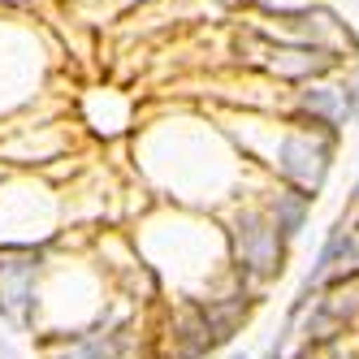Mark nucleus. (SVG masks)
I'll use <instances>...</instances> for the list:
<instances>
[{
    "label": "nucleus",
    "mask_w": 359,
    "mask_h": 359,
    "mask_svg": "<svg viewBox=\"0 0 359 359\" xmlns=\"http://www.w3.org/2000/svg\"><path fill=\"white\" fill-rule=\"evenodd\" d=\"M234 255H238V269L251 281H269V277L281 273L286 238L273 229V221L264 212H238V221H234Z\"/></svg>",
    "instance_id": "nucleus-1"
},
{
    "label": "nucleus",
    "mask_w": 359,
    "mask_h": 359,
    "mask_svg": "<svg viewBox=\"0 0 359 359\" xmlns=\"http://www.w3.org/2000/svg\"><path fill=\"white\" fill-rule=\"evenodd\" d=\"M35 277H39V255L5 247L0 251V316L13 325H35Z\"/></svg>",
    "instance_id": "nucleus-2"
},
{
    "label": "nucleus",
    "mask_w": 359,
    "mask_h": 359,
    "mask_svg": "<svg viewBox=\"0 0 359 359\" xmlns=\"http://www.w3.org/2000/svg\"><path fill=\"white\" fill-rule=\"evenodd\" d=\"M329 139L316 135V130H303V135H290L277 151V169L281 177L290 182V191L312 199L320 187H325V173H329Z\"/></svg>",
    "instance_id": "nucleus-3"
},
{
    "label": "nucleus",
    "mask_w": 359,
    "mask_h": 359,
    "mask_svg": "<svg viewBox=\"0 0 359 359\" xmlns=\"http://www.w3.org/2000/svg\"><path fill=\"white\" fill-rule=\"evenodd\" d=\"M48 359H143V351L130 329H87L48 342Z\"/></svg>",
    "instance_id": "nucleus-4"
},
{
    "label": "nucleus",
    "mask_w": 359,
    "mask_h": 359,
    "mask_svg": "<svg viewBox=\"0 0 359 359\" xmlns=\"http://www.w3.org/2000/svg\"><path fill=\"white\" fill-rule=\"evenodd\" d=\"M303 109L312 113V126L338 130V126L351 117V95L333 91V87H307V91H303Z\"/></svg>",
    "instance_id": "nucleus-5"
},
{
    "label": "nucleus",
    "mask_w": 359,
    "mask_h": 359,
    "mask_svg": "<svg viewBox=\"0 0 359 359\" xmlns=\"http://www.w3.org/2000/svg\"><path fill=\"white\" fill-rule=\"evenodd\" d=\"M269 221H273V229L281 238H299V229H303V221H307V195H299V191H277L273 199H269Z\"/></svg>",
    "instance_id": "nucleus-6"
},
{
    "label": "nucleus",
    "mask_w": 359,
    "mask_h": 359,
    "mask_svg": "<svg viewBox=\"0 0 359 359\" xmlns=\"http://www.w3.org/2000/svg\"><path fill=\"white\" fill-rule=\"evenodd\" d=\"M260 359H281V351H277V346H273V351H264V355H260Z\"/></svg>",
    "instance_id": "nucleus-7"
},
{
    "label": "nucleus",
    "mask_w": 359,
    "mask_h": 359,
    "mask_svg": "<svg viewBox=\"0 0 359 359\" xmlns=\"http://www.w3.org/2000/svg\"><path fill=\"white\" fill-rule=\"evenodd\" d=\"M229 359H243V355H229Z\"/></svg>",
    "instance_id": "nucleus-8"
}]
</instances>
